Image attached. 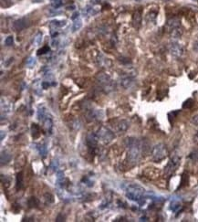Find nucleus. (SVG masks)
<instances>
[{
  "instance_id": "f257e3e1",
  "label": "nucleus",
  "mask_w": 198,
  "mask_h": 222,
  "mask_svg": "<svg viewBox=\"0 0 198 222\" xmlns=\"http://www.w3.org/2000/svg\"><path fill=\"white\" fill-rule=\"evenodd\" d=\"M125 145L128 148V160L131 164L135 165L137 164L141 156V141L135 137H128L125 139Z\"/></svg>"
},
{
  "instance_id": "f03ea898",
  "label": "nucleus",
  "mask_w": 198,
  "mask_h": 222,
  "mask_svg": "<svg viewBox=\"0 0 198 222\" xmlns=\"http://www.w3.org/2000/svg\"><path fill=\"white\" fill-rule=\"evenodd\" d=\"M126 197L132 201L137 202L141 205L144 202L143 195L145 194V189L138 184H129L125 188Z\"/></svg>"
},
{
  "instance_id": "7ed1b4c3",
  "label": "nucleus",
  "mask_w": 198,
  "mask_h": 222,
  "mask_svg": "<svg viewBox=\"0 0 198 222\" xmlns=\"http://www.w3.org/2000/svg\"><path fill=\"white\" fill-rule=\"evenodd\" d=\"M98 83L101 85V89L104 91V93H109L113 92L115 88V83L112 80V78L106 74V73H99L96 77Z\"/></svg>"
},
{
  "instance_id": "20e7f679",
  "label": "nucleus",
  "mask_w": 198,
  "mask_h": 222,
  "mask_svg": "<svg viewBox=\"0 0 198 222\" xmlns=\"http://www.w3.org/2000/svg\"><path fill=\"white\" fill-rule=\"evenodd\" d=\"M167 149L165 145L164 144H157L153 146L152 150V158L154 162H160L167 157Z\"/></svg>"
},
{
  "instance_id": "39448f33",
  "label": "nucleus",
  "mask_w": 198,
  "mask_h": 222,
  "mask_svg": "<svg viewBox=\"0 0 198 222\" xmlns=\"http://www.w3.org/2000/svg\"><path fill=\"white\" fill-rule=\"evenodd\" d=\"M97 135H98L99 139L101 140L105 144L111 143L114 139V137H115V134H114V133H113V131H111L109 128L104 126L101 127L99 129V131L97 133Z\"/></svg>"
},
{
  "instance_id": "423d86ee",
  "label": "nucleus",
  "mask_w": 198,
  "mask_h": 222,
  "mask_svg": "<svg viewBox=\"0 0 198 222\" xmlns=\"http://www.w3.org/2000/svg\"><path fill=\"white\" fill-rule=\"evenodd\" d=\"M180 163H181V157L179 156L172 157V158L170 159L169 162L167 163V165H166V166L164 168V174L166 176L172 175L176 171V169L179 167Z\"/></svg>"
},
{
  "instance_id": "0eeeda50",
  "label": "nucleus",
  "mask_w": 198,
  "mask_h": 222,
  "mask_svg": "<svg viewBox=\"0 0 198 222\" xmlns=\"http://www.w3.org/2000/svg\"><path fill=\"white\" fill-rule=\"evenodd\" d=\"M99 137L97 135V133H89L88 135H87V138H86V144H87V146L89 150L90 153L94 152L96 150V147L98 145V141H99Z\"/></svg>"
},
{
  "instance_id": "6e6552de",
  "label": "nucleus",
  "mask_w": 198,
  "mask_h": 222,
  "mask_svg": "<svg viewBox=\"0 0 198 222\" xmlns=\"http://www.w3.org/2000/svg\"><path fill=\"white\" fill-rule=\"evenodd\" d=\"M169 50L171 52V54L173 56V57H176V58H180L184 55V47L178 43V42H172L170 44Z\"/></svg>"
},
{
  "instance_id": "1a4fd4ad",
  "label": "nucleus",
  "mask_w": 198,
  "mask_h": 222,
  "mask_svg": "<svg viewBox=\"0 0 198 222\" xmlns=\"http://www.w3.org/2000/svg\"><path fill=\"white\" fill-rule=\"evenodd\" d=\"M133 84H134V78L131 75L123 76L121 79V85L124 89H130L133 86Z\"/></svg>"
},
{
  "instance_id": "9d476101",
  "label": "nucleus",
  "mask_w": 198,
  "mask_h": 222,
  "mask_svg": "<svg viewBox=\"0 0 198 222\" xmlns=\"http://www.w3.org/2000/svg\"><path fill=\"white\" fill-rule=\"evenodd\" d=\"M27 27H28V19L26 18H19V19L16 20L13 24V28L17 31H21L24 29H26Z\"/></svg>"
},
{
  "instance_id": "9b49d317",
  "label": "nucleus",
  "mask_w": 198,
  "mask_h": 222,
  "mask_svg": "<svg viewBox=\"0 0 198 222\" xmlns=\"http://www.w3.org/2000/svg\"><path fill=\"white\" fill-rule=\"evenodd\" d=\"M101 10V7L97 5H89L87 6L83 10V13L87 16H95Z\"/></svg>"
},
{
  "instance_id": "f8f14e48",
  "label": "nucleus",
  "mask_w": 198,
  "mask_h": 222,
  "mask_svg": "<svg viewBox=\"0 0 198 222\" xmlns=\"http://www.w3.org/2000/svg\"><path fill=\"white\" fill-rule=\"evenodd\" d=\"M181 25V22H180V19L177 18H170L169 20L167 21L166 23V27H167V30H169V32L176 28H179Z\"/></svg>"
},
{
  "instance_id": "ddd939ff",
  "label": "nucleus",
  "mask_w": 198,
  "mask_h": 222,
  "mask_svg": "<svg viewBox=\"0 0 198 222\" xmlns=\"http://www.w3.org/2000/svg\"><path fill=\"white\" fill-rule=\"evenodd\" d=\"M130 127V123L126 120H121L119 122V124L117 125V131L121 133H125Z\"/></svg>"
},
{
  "instance_id": "4468645a",
  "label": "nucleus",
  "mask_w": 198,
  "mask_h": 222,
  "mask_svg": "<svg viewBox=\"0 0 198 222\" xmlns=\"http://www.w3.org/2000/svg\"><path fill=\"white\" fill-rule=\"evenodd\" d=\"M1 109H2V112H5L6 113H9L12 110V103L7 101V100L2 98L1 99Z\"/></svg>"
},
{
  "instance_id": "2eb2a0df",
  "label": "nucleus",
  "mask_w": 198,
  "mask_h": 222,
  "mask_svg": "<svg viewBox=\"0 0 198 222\" xmlns=\"http://www.w3.org/2000/svg\"><path fill=\"white\" fill-rule=\"evenodd\" d=\"M141 14L140 11H136L134 14H133V26L136 28V29H138V28H140V26H141Z\"/></svg>"
},
{
  "instance_id": "dca6fc26",
  "label": "nucleus",
  "mask_w": 198,
  "mask_h": 222,
  "mask_svg": "<svg viewBox=\"0 0 198 222\" xmlns=\"http://www.w3.org/2000/svg\"><path fill=\"white\" fill-rule=\"evenodd\" d=\"M50 27L52 29H59V28H63L67 25V20H59V19H54L52 21H50Z\"/></svg>"
},
{
  "instance_id": "f3484780",
  "label": "nucleus",
  "mask_w": 198,
  "mask_h": 222,
  "mask_svg": "<svg viewBox=\"0 0 198 222\" xmlns=\"http://www.w3.org/2000/svg\"><path fill=\"white\" fill-rule=\"evenodd\" d=\"M43 125H44V128L45 130L49 133H52V129H53V122L51 120V118H45L44 121H43Z\"/></svg>"
},
{
  "instance_id": "a211bd4d",
  "label": "nucleus",
  "mask_w": 198,
  "mask_h": 222,
  "mask_svg": "<svg viewBox=\"0 0 198 222\" xmlns=\"http://www.w3.org/2000/svg\"><path fill=\"white\" fill-rule=\"evenodd\" d=\"M47 109L45 106H38V118L40 121H44L45 118H47Z\"/></svg>"
},
{
  "instance_id": "6ab92c4d",
  "label": "nucleus",
  "mask_w": 198,
  "mask_h": 222,
  "mask_svg": "<svg viewBox=\"0 0 198 222\" xmlns=\"http://www.w3.org/2000/svg\"><path fill=\"white\" fill-rule=\"evenodd\" d=\"M23 183H24L23 173L19 172L17 175V181H16V188H17V190H20L23 188Z\"/></svg>"
},
{
  "instance_id": "aec40b11",
  "label": "nucleus",
  "mask_w": 198,
  "mask_h": 222,
  "mask_svg": "<svg viewBox=\"0 0 198 222\" xmlns=\"http://www.w3.org/2000/svg\"><path fill=\"white\" fill-rule=\"evenodd\" d=\"M170 35L172 38H179L183 35V30L181 29V27L176 28V29L170 31Z\"/></svg>"
},
{
  "instance_id": "412c9836",
  "label": "nucleus",
  "mask_w": 198,
  "mask_h": 222,
  "mask_svg": "<svg viewBox=\"0 0 198 222\" xmlns=\"http://www.w3.org/2000/svg\"><path fill=\"white\" fill-rule=\"evenodd\" d=\"M28 205L29 208H38L39 205V200L35 196H30L28 199Z\"/></svg>"
},
{
  "instance_id": "4be33fe9",
  "label": "nucleus",
  "mask_w": 198,
  "mask_h": 222,
  "mask_svg": "<svg viewBox=\"0 0 198 222\" xmlns=\"http://www.w3.org/2000/svg\"><path fill=\"white\" fill-rule=\"evenodd\" d=\"M73 25H72V32H76L80 30L82 27V20L79 18L75 20H73Z\"/></svg>"
},
{
  "instance_id": "5701e85b",
  "label": "nucleus",
  "mask_w": 198,
  "mask_h": 222,
  "mask_svg": "<svg viewBox=\"0 0 198 222\" xmlns=\"http://www.w3.org/2000/svg\"><path fill=\"white\" fill-rule=\"evenodd\" d=\"M31 132H32V135L34 138H38L40 135V127L38 126L36 124H33L31 126Z\"/></svg>"
},
{
  "instance_id": "b1692460",
  "label": "nucleus",
  "mask_w": 198,
  "mask_h": 222,
  "mask_svg": "<svg viewBox=\"0 0 198 222\" xmlns=\"http://www.w3.org/2000/svg\"><path fill=\"white\" fill-rule=\"evenodd\" d=\"M38 151L42 157H46L47 155H48V148L45 145H38Z\"/></svg>"
},
{
  "instance_id": "393cba45",
  "label": "nucleus",
  "mask_w": 198,
  "mask_h": 222,
  "mask_svg": "<svg viewBox=\"0 0 198 222\" xmlns=\"http://www.w3.org/2000/svg\"><path fill=\"white\" fill-rule=\"evenodd\" d=\"M10 159H11V156H10L6 151L2 152V154H1V165H3L4 164H5V165L7 164V163L10 161Z\"/></svg>"
},
{
  "instance_id": "a878e982",
  "label": "nucleus",
  "mask_w": 198,
  "mask_h": 222,
  "mask_svg": "<svg viewBox=\"0 0 198 222\" xmlns=\"http://www.w3.org/2000/svg\"><path fill=\"white\" fill-rule=\"evenodd\" d=\"M181 208V203L178 200H173L172 201L171 205H170V209L173 212H176L180 209Z\"/></svg>"
},
{
  "instance_id": "bb28decb",
  "label": "nucleus",
  "mask_w": 198,
  "mask_h": 222,
  "mask_svg": "<svg viewBox=\"0 0 198 222\" xmlns=\"http://www.w3.org/2000/svg\"><path fill=\"white\" fill-rule=\"evenodd\" d=\"M42 38H43L42 33H41V32H38V33L35 36V38H34V45H35V46H39V45L41 44V42H42Z\"/></svg>"
},
{
  "instance_id": "cd10ccee",
  "label": "nucleus",
  "mask_w": 198,
  "mask_h": 222,
  "mask_svg": "<svg viewBox=\"0 0 198 222\" xmlns=\"http://www.w3.org/2000/svg\"><path fill=\"white\" fill-rule=\"evenodd\" d=\"M44 198H45L46 203L49 204V205L54 202V196H53V195H51L50 193H46V194L44 195Z\"/></svg>"
},
{
  "instance_id": "c85d7f7f",
  "label": "nucleus",
  "mask_w": 198,
  "mask_h": 222,
  "mask_svg": "<svg viewBox=\"0 0 198 222\" xmlns=\"http://www.w3.org/2000/svg\"><path fill=\"white\" fill-rule=\"evenodd\" d=\"M188 157L193 161H198V149H196L190 153Z\"/></svg>"
},
{
  "instance_id": "c756f323",
  "label": "nucleus",
  "mask_w": 198,
  "mask_h": 222,
  "mask_svg": "<svg viewBox=\"0 0 198 222\" xmlns=\"http://www.w3.org/2000/svg\"><path fill=\"white\" fill-rule=\"evenodd\" d=\"M3 176V175H2ZM1 181H2V183L6 186V188H8L9 186H10V183H11V179L8 177V176H4V178H1Z\"/></svg>"
},
{
  "instance_id": "7c9ffc66",
  "label": "nucleus",
  "mask_w": 198,
  "mask_h": 222,
  "mask_svg": "<svg viewBox=\"0 0 198 222\" xmlns=\"http://www.w3.org/2000/svg\"><path fill=\"white\" fill-rule=\"evenodd\" d=\"M13 42H14L13 36H8V37L5 39V44H6V46H7V47L12 46V45H13Z\"/></svg>"
},
{
  "instance_id": "2f4dec72",
  "label": "nucleus",
  "mask_w": 198,
  "mask_h": 222,
  "mask_svg": "<svg viewBox=\"0 0 198 222\" xmlns=\"http://www.w3.org/2000/svg\"><path fill=\"white\" fill-rule=\"evenodd\" d=\"M193 50L195 52L198 53V34L195 37L194 41H193Z\"/></svg>"
},
{
  "instance_id": "473e14b6",
  "label": "nucleus",
  "mask_w": 198,
  "mask_h": 222,
  "mask_svg": "<svg viewBox=\"0 0 198 222\" xmlns=\"http://www.w3.org/2000/svg\"><path fill=\"white\" fill-rule=\"evenodd\" d=\"M49 51H50V48H49V46H45V47H43L42 49H40V50H38V55H43V54L48 53Z\"/></svg>"
},
{
  "instance_id": "72a5a7b5",
  "label": "nucleus",
  "mask_w": 198,
  "mask_h": 222,
  "mask_svg": "<svg viewBox=\"0 0 198 222\" xmlns=\"http://www.w3.org/2000/svg\"><path fill=\"white\" fill-rule=\"evenodd\" d=\"M27 65H28V68H32L36 65V59L33 58V57H30L28 58V60L27 61Z\"/></svg>"
},
{
  "instance_id": "f704fd0d",
  "label": "nucleus",
  "mask_w": 198,
  "mask_h": 222,
  "mask_svg": "<svg viewBox=\"0 0 198 222\" xmlns=\"http://www.w3.org/2000/svg\"><path fill=\"white\" fill-rule=\"evenodd\" d=\"M51 5H52V6L54 8L57 9V8H58V7H60L62 6V0H53Z\"/></svg>"
},
{
  "instance_id": "c9c22d12",
  "label": "nucleus",
  "mask_w": 198,
  "mask_h": 222,
  "mask_svg": "<svg viewBox=\"0 0 198 222\" xmlns=\"http://www.w3.org/2000/svg\"><path fill=\"white\" fill-rule=\"evenodd\" d=\"M82 182H84L85 184H86V186H88L89 188H91V187H93V181L92 180H90L89 177H84L83 179H82Z\"/></svg>"
},
{
  "instance_id": "e433bc0d",
  "label": "nucleus",
  "mask_w": 198,
  "mask_h": 222,
  "mask_svg": "<svg viewBox=\"0 0 198 222\" xmlns=\"http://www.w3.org/2000/svg\"><path fill=\"white\" fill-rule=\"evenodd\" d=\"M102 58H103L102 55L99 56V64L101 65V66H106L107 62H108V59L106 60V59H102Z\"/></svg>"
},
{
  "instance_id": "4c0bfd02",
  "label": "nucleus",
  "mask_w": 198,
  "mask_h": 222,
  "mask_svg": "<svg viewBox=\"0 0 198 222\" xmlns=\"http://www.w3.org/2000/svg\"><path fill=\"white\" fill-rule=\"evenodd\" d=\"M51 46L53 47V48H57L58 46H59V39L57 38H52V40H51Z\"/></svg>"
},
{
  "instance_id": "58836bf2",
  "label": "nucleus",
  "mask_w": 198,
  "mask_h": 222,
  "mask_svg": "<svg viewBox=\"0 0 198 222\" xmlns=\"http://www.w3.org/2000/svg\"><path fill=\"white\" fill-rule=\"evenodd\" d=\"M190 121H191V123H192L193 125H195L198 126V113L197 114H195V115H193Z\"/></svg>"
},
{
  "instance_id": "ea45409f",
  "label": "nucleus",
  "mask_w": 198,
  "mask_h": 222,
  "mask_svg": "<svg viewBox=\"0 0 198 222\" xmlns=\"http://www.w3.org/2000/svg\"><path fill=\"white\" fill-rule=\"evenodd\" d=\"M50 166H51V168H52L54 171L57 170V169H58V163H57V161H52Z\"/></svg>"
},
{
  "instance_id": "a19ab883",
  "label": "nucleus",
  "mask_w": 198,
  "mask_h": 222,
  "mask_svg": "<svg viewBox=\"0 0 198 222\" xmlns=\"http://www.w3.org/2000/svg\"><path fill=\"white\" fill-rule=\"evenodd\" d=\"M57 35H58V31L57 30V29H52V30H50V36H51L53 38H57Z\"/></svg>"
},
{
  "instance_id": "79ce46f5",
  "label": "nucleus",
  "mask_w": 198,
  "mask_h": 222,
  "mask_svg": "<svg viewBox=\"0 0 198 222\" xmlns=\"http://www.w3.org/2000/svg\"><path fill=\"white\" fill-rule=\"evenodd\" d=\"M56 221L59 222V221H65V217L62 215V214H59L56 219Z\"/></svg>"
},
{
  "instance_id": "37998d69",
  "label": "nucleus",
  "mask_w": 198,
  "mask_h": 222,
  "mask_svg": "<svg viewBox=\"0 0 198 222\" xmlns=\"http://www.w3.org/2000/svg\"><path fill=\"white\" fill-rule=\"evenodd\" d=\"M80 18V13H79L78 11H76V12L72 15V18H72L73 20H75V19H77V18Z\"/></svg>"
},
{
  "instance_id": "c03bdc74",
  "label": "nucleus",
  "mask_w": 198,
  "mask_h": 222,
  "mask_svg": "<svg viewBox=\"0 0 198 222\" xmlns=\"http://www.w3.org/2000/svg\"><path fill=\"white\" fill-rule=\"evenodd\" d=\"M194 142L196 144H198V132L196 133V135L194 136Z\"/></svg>"
},
{
  "instance_id": "a18cd8bd",
  "label": "nucleus",
  "mask_w": 198,
  "mask_h": 222,
  "mask_svg": "<svg viewBox=\"0 0 198 222\" xmlns=\"http://www.w3.org/2000/svg\"><path fill=\"white\" fill-rule=\"evenodd\" d=\"M3 139H4V132L2 131V132H1V141H2Z\"/></svg>"
},
{
  "instance_id": "49530a36",
  "label": "nucleus",
  "mask_w": 198,
  "mask_h": 222,
  "mask_svg": "<svg viewBox=\"0 0 198 222\" xmlns=\"http://www.w3.org/2000/svg\"><path fill=\"white\" fill-rule=\"evenodd\" d=\"M74 7H75L74 6H68V9H69H69H74Z\"/></svg>"
},
{
  "instance_id": "de8ad7c7",
  "label": "nucleus",
  "mask_w": 198,
  "mask_h": 222,
  "mask_svg": "<svg viewBox=\"0 0 198 222\" xmlns=\"http://www.w3.org/2000/svg\"><path fill=\"white\" fill-rule=\"evenodd\" d=\"M135 1H141V0H135Z\"/></svg>"
}]
</instances>
